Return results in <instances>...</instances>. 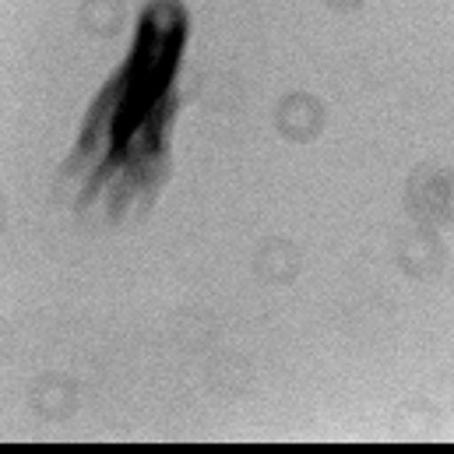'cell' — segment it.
<instances>
[{"label":"cell","instance_id":"obj_1","mask_svg":"<svg viewBox=\"0 0 454 454\" xmlns=\"http://www.w3.org/2000/svg\"><path fill=\"white\" fill-rule=\"evenodd\" d=\"M173 21L152 25L141 21V43L114 78V85L103 92L99 106L89 116L85 137L78 141V152H89L96 145H106V155L96 162V180L85 187V198L99 191V184L110 173H148L159 169L162 159V127L169 116V78L176 67Z\"/></svg>","mask_w":454,"mask_h":454}]
</instances>
